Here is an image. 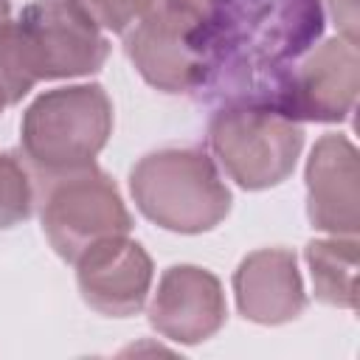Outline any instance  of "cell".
Returning <instances> with one entry per match:
<instances>
[{
  "mask_svg": "<svg viewBox=\"0 0 360 360\" xmlns=\"http://www.w3.org/2000/svg\"><path fill=\"white\" fill-rule=\"evenodd\" d=\"M39 217L51 248L65 262H76L101 239L132 231V217L118 186L96 163L51 177L42 194Z\"/></svg>",
  "mask_w": 360,
  "mask_h": 360,
  "instance_id": "cell-6",
  "label": "cell"
},
{
  "mask_svg": "<svg viewBox=\"0 0 360 360\" xmlns=\"http://www.w3.org/2000/svg\"><path fill=\"white\" fill-rule=\"evenodd\" d=\"M70 3H76L101 28L115 31V34H124L135 22V17L143 6V0H70Z\"/></svg>",
  "mask_w": 360,
  "mask_h": 360,
  "instance_id": "cell-16",
  "label": "cell"
},
{
  "mask_svg": "<svg viewBox=\"0 0 360 360\" xmlns=\"http://www.w3.org/2000/svg\"><path fill=\"white\" fill-rule=\"evenodd\" d=\"M34 211L31 174L20 158L0 152V231L25 222Z\"/></svg>",
  "mask_w": 360,
  "mask_h": 360,
  "instance_id": "cell-14",
  "label": "cell"
},
{
  "mask_svg": "<svg viewBox=\"0 0 360 360\" xmlns=\"http://www.w3.org/2000/svg\"><path fill=\"white\" fill-rule=\"evenodd\" d=\"M112 135V101L101 84H68L37 96L20 121V146L42 177L84 169Z\"/></svg>",
  "mask_w": 360,
  "mask_h": 360,
  "instance_id": "cell-4",
  "label": "cell"
},
{
  "mask_svg": "<svg viewBox=\"0 0 360 360\" xmlns=\"http://www.w3.org/2000/svg\"><path fill=\"white\" fill-rule=\"evenodd\" d=\"M3 107H6V101H3V98H0V112H3Z\"/></svg>",
  "mask_w": 360,
  "mask_h": 360,
  "instance_id": "cell-19",
  "label": "cell"
},
{
  "mask_svg": "<svg viewBox=\"0 0 360 360\" xmlns=\"http://www.w3.org/2000/svg\"><path fill=\"white\" fill-rule=\"evenodd\" d=\"M228 318L219 278L197 264H172L163 270L149 304V323L174 343H202L214 338Z\"/></svg>",
  "mask_w": 360,
  "mask_h": 360,
  "instance_id": "cell-10",
  "label": "cell"
},
{
  "mask_svg": "<svg viewBox=\"0 0 360 360\" xmlns=\"http://www.w3.org/2000/svg\"><path fill=\"white\" fill-rule=\"evenodd\" d=\"M304 177L309 222L332 236H354L360 228V169L354 143L338 132L318 138Z\"/></svg>",
  "mask_w": 360,
  "mask_h": 360,
  "instance_id": "cell-11",
  "label": "cell"
},
{
  "mask_svg": "<svg viewBox=\"0 0 360 360\" xmlns=\"http://www.w3.org/2000/svg\"><path fill=\"white\" fill-rule=\"evenodd\" d=\"M312 276V292L321 304L354 309L357 307V239L329 236L312 239L304 248Z\"/></svg>",
  "mask_w": 360,
  "mask_h": 360,
  "instance_id": "cell-13",
  "label": "cell"
},
{
  "mask_svg": "<svg viewBox=\"0 0 360 360\" xmlns=\"http://www.w3.org/2000/svg\"><path fill=\"white\" fill-rule=\"evenodd\" d=\"M239 312L262 326L295 321L307 307L298 259L287 248H262L248 253L233 273Z\"/></svg>",
  "mask_w": 360,
  "mask_h": 360,
  "instance_id": "cell-12",
  "label": "cell"
},
{
  "mask_svg": "<svg viewBox=\"0 0 360 360\" xmlns=\"http://www.w3.org/2000/svg\"><path fill=\"white\" fill-rule=\"evenodd\" d=\"M222 0H143L124 31V51L135 70L160 93H200L214 51Z\"/></svg>",
  "mask_w": 360,
  "mask_h": 360,
  "instance_id": "cell-2",
  "label": "cell"
},
{
  "mask_svg": "<svg viewBox=\"0 0 360 360\" xmlns=\"http://www.w3.org/2000/svg\"><path fill=\"white\" fill-rule=\"evenodd\" d=\"M357 87V42L349 37H332L318 42L292 65L273 107L298 124H340L354 112Z\"/></svg>",
  "mask_w": 360,
  "mask_h": 360,
  "instance_id": "cell-8",
  "label": "cell"
},
{
  "mask_svg": "<svg viewBox=\"0 0 360 360\" xmlns=\"http://www.w3.org/2000/svg\"><path fill=\"white\" fill-rule=\"evenodd\" d=\"M326 3H329V11H332V20L340 28V37H349V39L357 42V22H360L357 0H326Z\"/></svg>",
  "mask_w": 360,
  "mask_h": 360,
  "instance_id": "cell-17",
  "label": "cell"
},
{
  "mask_svg": "<svg viewBox=\"0 0 360 360\" xmlns=\"http://www.w3.org/2000/svg\"><path fill=\"white\" fill-rule=\"evenodd\" d=\"M326 25L321 0H222L200 101H276L292 65Z\"/></svg>",
  "mask_w": 360,
  "mask_h": 360,
  "instance_id": "cell-1",
  "label": "cell"
},
{
  "mask_svg": "<svg viewBox=\"0 0 360 360\" xmlns=\"http://www.w3.org/2000/svg\"><path fill=\"white\" fill-rule=\"evenodd\" d=\"M208 146L236 186L262 191L292 174L304 149V127L270 104L219 101L208 118Z\"/></svg>",
  "mask_w": 360,
  "mask_h": 360,
  "instance_id": "cell-5",
  "label": "cell"
},
{
  "mask_svg": "<svg viewBox=\"0 0 360 360\" xmlns=\"http://www.w3.org/2000/svg\"><path fill=\"white\" fill-rule=\"evenodd\" d=\"M84 304L107 318H129L143 309L152 287V259L141 242L110 236L87 248L76 262Z\"/></svg>",
  "mask_w": 360,
  "mask_h": 360,
  "instance_id": "cell-9",
  "label": "cell"
},
{
  "mask_svg": "<svg viewBox=\"0 0 360 360\" xmlns=\"http://www.w3.org/2000/svg\"><path fill=\"white\" fill-rule=\"evenodd\" d=\"M8 11H11V3L8 0H0V22L8 20Z\"/></svg>",
  "mask_w": 360,
  "mask_h": 360,
  "instance_id": "cell-18",
  "label": "cell"
},
{
  "mask_svg": "<svg viewBox=\"0 0 360 360\" xmlns=\"http://www.w3.org/2000/svg\"><path fill=\"white\" fill-rule=\"evenodd\" d=\"M37 79L31 76L22 51H20V39L14 31V20H3L0 22V98L8 104L22 101V96H28L34 90Z\"/></svg>",
  "mask_w": 360,
  "mask_h": 360,
  "instance_id": "cell-15",
  "label": "cell"
},
{
  "mask_svg": "<svg viewBox=\"0 0 360 360\" xmlns=\"http://www.w3.org/2000/svg\"><path fill=\"white\" fill-rule=\"evenodd\" d=\"M138 211L174 233L217 228L231 211V191L205 149L166 146L143 155L129 172Z\"/></svg>",
  "mask_w": 360,
  "mask_h": 360,
  "instance_id": "cell-3",
  "label": "cell"
},
{
  "mask_svg": "<svg viewBox=\"0 0 360 360\" xmlns=\"http://www.w3.org/2000/svg\"><path fill=\"white\" fill-rule=\"evenodd\" d=\"M22 59L37 82L96 73L110 42L101 25L70 0H34L14 20Z\"/></svg>",
  "mask_w": 360,
  "mask_h": 360,
  "instance_id": "cell-7",
  "label": "cell"
}]
</instances>
